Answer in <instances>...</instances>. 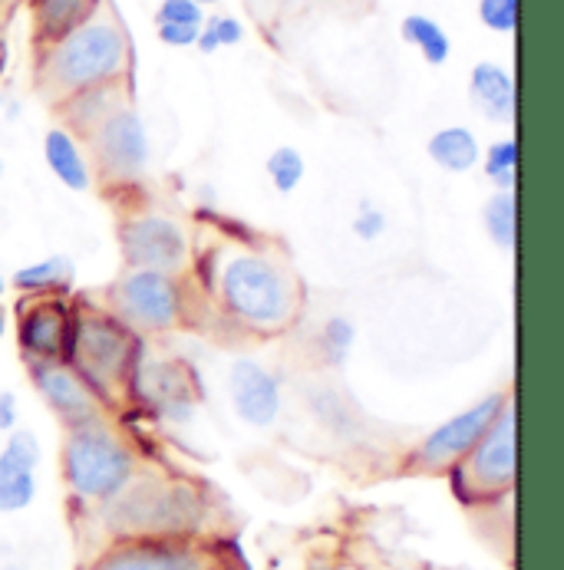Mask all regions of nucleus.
<instances>
[{"mask_svg":"<svg viewBox=\"0 0 564 570\" xmlns=\"http://www.w3.org/2000/svg\"><path fill=\"white\" fill-rule=\"evenodd\" d=\"M119 250L129 267L178 274L188 264V232L159 212H139L119 225Z\"/></svg>","mask_w":564,"mask_h":570,"instance_id":"1a4fd4ad","label":"nucleus"},{"mask_svg":"<svg viewBox=\"0 0 564 570\" xmlns=\"http://www.w3.org/2000/svg\"><path fill=\"white\" fill-rule=\"evenodd\" d=\"M40 442L30 429L7 432L0 449V514H20L37 498Z\"/></svg>","mask_w":564,"mask_h":570,"instance_id":"2eb2a0df","label":"nucleus"},{"mask_svg":"<svg viewBox=\"0 0 564 570\" xmlns=\"http://www.w3.org/2000/svg\"><path fill=\"white\" fill-rule=\"evenodd\" d=\"M86 139L93 146V159L99 165V175L109 181L139 178L149 165V136L133 106L113 109Z\"/></svg>","mask_w":564,"mask_h":570,"instance_id":"9d476101","label":"nucleus"},{"mask_svg":"<svg viewBox=\"0 0 564 570\" xmlns=\"http://www.w3.org/2000/svg\"><path fill=\"white\" fill-rule=\"evenodd\" d=\"M103 508H113L123 538H182L195 518V494L133 479Z\"/></svg>","mask_w":564,"mask_h":570,"instance_id":"39448f33","label":"nucleus"},{"mask_svg":"<svg viewBox=\"0 0 564 570\" xmlns=\"http://www.w3.org/2000/svg\"><path fill=\"white\" fill-rule=\"evenodd\" d=\"M400 33L409 47H416L422 53V60L429 67H443L453 53V43H449V33L426 13H409L403 23H400Z\"/></svg>","mask_w":564,"mask_h":570,"instance_id":"412c9836","label":"nucleus"},{"mask_svg":"<svg viewBox=\"0 0 564 570\" xmlns=\"http://www.w3.org/2000/svg\"><path fill=\"white\" fill-rule=\"evenodd\" d=\"M218 304L254 333H278L294 321L298 284L281 261L261 250H232L218 264Z\"/></svg>","mask_w":564,"mask_h":570,"instance_id":"f257e3e1","label":"nucleus"},{"mask_svg":"<svg viewBox=\"0 0 564 570\" xmlns=\"http://www.w3.org/2000/svg\"><path fill=\"white\" fill-rule=\"evenodd\" d=\"M483 225L488 242L512 254L515 250V238H518V202L515 191H495L483 208Z\"/></svg>","mask_w":564,"mask_h":570,"instance_id":"4be33fe9","label":"nucleus"},{"mask_svg":"<svg viewBox=\"0 0 564 570\" xmlns=\"http://www.w3.org/2000/svg\"><path fill=\"white\" fill-rule=\"evenodd\" d=\"M353 340H357V326L347 317H330L321 326V350L333 366H340L347 360V353L353 350Z\"/></svg>","mask_w":564,"mask_h":570,"instance_id":"a878e982","label":"nucleus"},{"mask_svg":"<svg viewBox=\"0 0 564 570\" xmlns=\"http://www.w3.org/2000/svg\"><path fill=\"white\" fill-rule=\"evenodd\" d=\"M129 70V40L113 17H89L74 33L57 40L43 60V80L60 96H77L116 82Z\"/></svg>","mask_w":564,"mask_h":570,"instance_id":"7ed1b4c3","label":"nucleus"},{"mask_svg":"<svg viewBox=\"0 0 564 570\" xmlns=\"http://www.w3.org/2000/svg\"><path fill=\"white\" fill-rule=\"evenodd\" d=\"M89 570H212V561L182 538H123Z\"/></svg>","mask_w":564,"mask_h":570,"instance_id":"9b49d317","label":"nucleus"},{"mask_svg":"<svg viewBox=\"0 0 564 570\" xmlns=\"http://www.w3.org/2000/svg\"><path fill=\"white\" fill-rule=\"evenodd\" d=\"M99 0H37V33L47 47L96 17Z\"/></svg>","mask_w":564,"mask_h":570,"instance_id":"aec40b11","label":"nucleus"},{"mask_svg":"<svg viewBox=\"0 0 564 570\" xmlns=\"http://www.w3.org/2000/svg\"><path fill=\"white\" fill-rule=\"evenodd\" d=\"M3 294H7V277L0 274V297H3Z\"/></svg>","mask_w":564,"mask_h":570,"instance_id":"473e14b6","label":"nucleus"},{"mask_svg":"<svg viewBox=\"0 0 564 570\" xmlns=\"http://www.w3.org/2000/svg\"><path fill=\"white\" fill-rule=\"evenodd\" d=\"M426 153H429L432 165H439L449 175H466L483 163V146L476 139V132L466 126H446V129L432 132L426 142Z\"/></svg>","mask_w":564,"mask_h":570,"instance_id":"6ab92c4d","label":"nucleus"},{"mask_svg":"<svg viewBox=\"0 0 564 570\" xmlns=\"http://www.w3.org/2000/svg\"><path fill=\"white\" fill-rule=\"evenodd\" d=\"M70 336H74V317H70V311H67L64 301L37 297L27 311H20L17 343H20V353L30 363L67 360Z\"/></svg>","mask_w":564,"mask_h":570,"instance_id":"ddd939ff","label":"nucleus"},{"mask_svg":"<svg viewBox=\"0 0 564 570\" xmlns=\"http://www.w3.org/2000/svg\"><path fill=\"white\" fill-rule=\"evenodd\" d=\"M479 20L492 33H515L518 0H479Z\"/></svg>","mask_w":564,"mask_h":570,"instance_id":"bb28decb","label":"nucleus"},{"mask_svg":"<svg viewBox=\"0 0 564 570\" xmlns=\"http://www.w3.org/2000/svg\"><path fill=\"white\" fill-rule=\"evenodd\" d=\"M60 472L77 501L103 508L136 479L139 459L133 445L99 415L67 429L60 445Z\"/></svg>","mask_w":564,"mask_h":570,"instance_id":"f03ea898","label":"nucleus"},{"mask_svg":"<svg viewBox=\"0 0 564 570\" xmlns=\"http://www.w3.org/2000/svg\"><path fill=\"white\" fill-rule=\"evenodd\" d=\"M469 99L476 112L488 122H515V80L512 73L495 63L479 60L469 73Z\"/></svg>","mask_w":564,"mask_h":570,"instance_id":"dca6fc26","label":"nucleus"},{"mask_svg":"<svg viewBox=\"0 0 564 570\" xmlns=\"http://www.w3.org/2000/svg\"><path fill=\"white\" fill-rule=\"evenodd\" d=\"M30 380H33L37 393L43 396V403L50 406V412H54L67 429L103 415L99 396L93 393V386L82 380L80 373H77L67 360L30 363Z\"/></svg>","mask_w":564,"mask_h":570,"instance_id":"f8f14e48","label":"nucleus"},{"mask_svg":"<svg viewBox=\"0 0 564 570\" xmlns=\"http://www.w3.org/2000/svg\"><path fill=\"white\" fill-rule=\"evenodd\" d=\"M383 232H387V215L377 205L363 202L357 218H353V235L360 242H377V238H383Z\"/></svg>","mask_w":564,"mask_h":570,"instance_id":"c85d7f7f","label":"nucleus"},{"mask_svg":"<svg viewBox=\"0 0 564 570\" xmlns=\"http://www.w3.org/2000/svg\"><path fill=\"white\" fill-rule=\"evenodd\" d=\"M485 178L495 185V191H515L518 181V142L512 139H495L485 149Z\"/></svg>","mask_w":564,"mask_h":570,"instance_id":"b1692460","label":"nucleus"},{"mask_svg":"<svg viewBox=\"0 0 564 570\" xmlns=\"http://www.w3.org/2000/svg\"><path fill=\"white\" fill-rule=\"evenodd\" d=\"M0 171H3V165H0Z\"/></svg>","mask_w":564,"mask_h":570,"instance_id":"f704fd0d","label":"nucleus"},{"mask_svg":"<svg viewBox=\"0 0 564 570\" xmlns=\"http://www.w3.org/2000/svg\"><path fill=\"white\" fill-rule=\"evenodd\" d=\"M202 20H205V13H202V3H195V0H162L156 10V27L162 23L202 27Z\"/></svg>","mask_w":564,"mask_h":570,"instance_id":"cd10ccee","label":"nucleus"},{"mask_svg":"<svg viewBox=\"0 0 564 570\" xmlns=\"http://www.w3.org/2000/svg\"><path fill=\"white\" fill-rule=\"evenodd\" d=\"M77 281V264L67 254H47L27 267H20L7 287L20 291V294H37V297H50V294H67Z\"/></svg>","mask_w":564,"mask_h":570,"instance_id":"a211bd4d","label":"nucleus"},{"mask_svg":"<svg viewBox=\"0 0 564 570\" xmlns=\"http://www.w3.org/2000/svg\"><path fill=\"white\" fill-rule=\"evenodd\" d=\"M133 360V333L113 314H82L74 321L67 363L93 386V393H109L123 380Z\"/></svg>","mask_w":564,"mask_h":570,"instance_id":"423d86ee","label":"nucleus"},{"mask_svg":"<svg viewBox=\"0 0 564 570\" xmlns=\"http://www.w3.org/2000/svg\"><path fill=\"white\" fill-rule=\"evenodd\" d=\"M453 489L466 504H483L515 489L518 475V415L515 400H508L495 422L488 425L476 449L449 472Z\"/></svg>","mask_w":564,"mask_h":570,"instance_id":"20e7f679","label":"nucleus"},{"mask_svg":"<svg viewBox=\"0 0 564 570\" xmlns=\"http://www.w3.org/2000/svg\"><path fill=\"white\" fill-rule=\"evenodd\" d=\"M7 326H10V311H7V304L0 301V340L7 336Z\"/></svg>","mask_w":564,"mask_h":570,"instance_id":"2f4dec72","label":"nucleus"},{"mask_svg":"<svg viewBox=\"0 0 564 570\" xmlns=\"http://www.w3.org/2000/svg\"><path fill=\"white\" fill-rule=\"evenodd\" d=\"M264 171H268L274 191L294 195V191L301 188L304 175H308V163H304V156H301L294 146H278V149L264 159Z\"/></svg>","mask_w":564,"mask_h":570,"instance_id":"5701e85b","label":"nucleus"},{"mask_svg":"<svg viewBox=\"0 0 564 570\" xmlns=\"http://www.w3.org/2000/svg\"><path fill=\"white\" fill-rule=\"evenodd\" d=\"M232 409L251 429H268L281 415V380L251 356H239L228 370Z\"/></svg>","mask_w":564,"mask_h":570,"instance_id":"4468645a","label":"nucleus"},{"mask_svg":"<svg viewBox=\"0 0 564 570\" xmlns=\"http://www.w3.org/2000/svg\"><path fill=\"white\" fill-rule=\"evenodd\" d=\"M20 422V400L13 390H0V432H13Z\"/></svg>","mask_w":564,"mask_h":570,"instance_id":"7c9ffc66","label":"nucleus"},{"mask_svg":"<svg viewBox=\"0 0 564 570\" xmlns=\"http://www.w3.org/2000/svg\"><path fill=\"white\" fill-rule=\"evenodd\" d=\"M242 23H239L235 17H208V20H202V30H198L195 47H198L202 53H215V50H222V47L242 43Z\"/></svg>","mask_w":564,"mask_h":570,"instance_id":"393cba45","label":"nucleus"},{"mask_svg":"<svg viewBox=\"0 0 564 570\" xmlns=\"http://www.w3.org/2000/svg\"><path fill=\"white\" fill-rule=\"evenodd\" d=\"M195 3H202V7H205V3H218V0H195Z\"/></svg>","mask_w":564,"mask_h":570,"instance_id":"72a5a7b5","label":"nucleus"},{"mask_svg":"<svg viewBox=\"0 0 564 570\" xmlns=\"http://www.w3.org/2000/svg\"><path fill=\"white\" fill-rule=\"evenodd\" d=\"M43 163H47L50 175H54L64 188H70V191H77V195L93 188L96 171H93V165L86 159L80 139L74 136V129L54 126V129L43 136Z\"/></svg>","mask_w":564,"mask_h":570,"instance_id":"f3484780","label":"nucleus"},{"mask_svg":"<svg viewBox=\"0 0 564 570\" xmlns=\"http://www.w3.org/2000/svg\"><path fill=\"white\" fill-rule=\"evenodd\" d=\"M512 400L508 390L488 393L483 400H476L469 409L449 415L446 422H439L409 455V469L422 472V475H439V472H453L473 449L476 442L488 432V425L495 422V415L502 406Z\"/></svg>","mask_w":564,"mask_h":570,"instance_id":"0eeeda50","label":"nucleus"},{"mask_svg":"<svg viewBox=\"0 0 564 570\" xmlns=\"http://www.w3.org/2000/svg\"><path fill=\"white\" fill-rule=\"evenodd\" d=\"M159 30V40L165 47H195L198 40V30L202 27H182V23H162L156 27Z\"/></svg>","mask_w":564,"mask_h":570,"instance_id":"c756f323","label":"nucleus"},{"mask_svg":"<svg viewBox=\"0 0 564 570\" xmlns=\"http://www.w3.org/2000/svg\"><path fill=\"white\" fill-rule=\"evenodd\" d=\"M113 317L139 333H165L182 317V287L175 274L129 267L109 291Z\"/></svg>","mask_w":564,"mask_h":570,"instance_id":"6e6552de","label":"nucleus"}]
</instances>
